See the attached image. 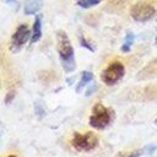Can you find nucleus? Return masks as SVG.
<instances>
[{"instance_id": "1", "label": "nucleus", "mask_w": 157, "mask_h": 157, "mask_svg": "<svg viewBox=\"0 0 157 157\" xmlns=\"http://www.w3.org/2000/svg\"><path fill=\"white\" fill-rule=\"evenodd\" d=\"M56 40H58V53L61 60V65L66 72H71L76 65L74 58V49L70 43V39L64 31H59L56 33Z\"/></svg>"}, {"instance_id": "2", "label": "nucleus", "mask_w": 157, "mask_h": 157, "mask_svg": "<svg viewBox=\"0 0 157 157\" xmlns=\"http://www.w3.org/2000/svg\"><path fill=\"white\" fill-rule=\"evenodd\" d=\"M112 120V112L104 107L102 103H97L92 108V113L90 117V125L94 129H104L109 125Z\"/></svg>"}, {"instance_id": "3", "label": "nucleus", "mask_w": 157, "mask_h": 157, "mask_svg": "<svg viewBox=\"0 0 157 157\" xmlns=\"http://www.w3.org/2000/svg\"><path fill=\"white\" fill-rule=\"evenodd\" d=\"M99 144L98 136L93 131H87L85 134L75 132L74 137L71 140V145L77 151H91L96 148Z\"/></svg>"}, {"instance_id": "4", "label": "nucleus", "mask_w": 157, "mask_h": 157, "mask_svg": "<svg viewBox=\"0 0 157 157\" xmlns=\"http://www.w3.org/2000/svg\"><path fill=\"white\" fill-rule=\"evenodd\" d=\"M125 74V67L120 61H113L112 64H109L102 72L101 78L102 81L108 85V86H113L115 85L118 81L121 80V77Z\"/></svg>"}, {"instance_id": "5", "label": "nucleus", "mask_w": 157, "mask_h": 157, "mask_svg": "<svg viewBox=\"0 0 157 157\" xmlns=\"http://www.w3.org/2000/svg\"><path fill=\"white\" fill-rule=\"evenodd\" d=\"M155 12H156L155 7L147 2H137V4L132 5L130 9L131 17L136 21H140V22H144V21L152 18L155 16Z\"/></svg>"}, {"instance_id": "6", "label": "nucleus", "mask_w": 157, "mask_h": 157, "mask_svg": "<svg viewBox=\"0 0 157 157\" xmlns=\"http://www.w3.org/2000/svg\"><path fill=\"white\" fill-rule=\"evenodd\" d=\"M28 38H29V28L26 25L18 26L11 38V47H10L11 50L12 52L20 50L22 48V45L28 40Z\"/></svg>"}, {"instance_id": "7", "label": "nucleus", "mask_w": 157, "mask_h": 157, "mask_svg": "<svg viewBox=\"0 0 157 157\" xmlns=\"http://www.w3.org/2000/svg\"><path fill=\"white\" fill-rule=\"evenodd\" d=\"M40 37H42V18H40V16H38V17H36V21L33 23L32 37H31L32 43H36L37 40H39Z\"/></svg>"}, {"instance_id": "8", "label": "nucleus", "mask_w": 157, "mask_h": 157, "mask_svg": "<svg viewBox=\"0 0 157 157\" xmlns=\"http://www.w3.org/2000/svg\"><path fill=\"white\" fill-rule=\"evenodd\" d=\"M42 6V0H26L25 4V13H34Z\"/></svg>"}, {"instance_id": "9", "label": "nucleus", "mask_w": 157, "mask_h": 157, "mask_svg": "<svg viewBox=\"0 0 157 157\" xmlns=\"http://www.w3.org/2000/svg\"><path fill=\"white\" fill-rule=\"evenodd\" d=\"M92 78H93L92 72H90V71H83L82 75H81V80H80V82H78V85H77V87H76V92H80L86 85H88V83L92 81Z\"/></svg>"}, {"instance_id": "10", "label": "nucleus", "mask_w": 157, "mask_h": 157, "mask_svg": "<svg viewBox=\"0 0 157 157\" xmlns=\"http://www.w3.org/2000/svg\"><path fill=\"white\" fill-rule=\"evenodd\" d=\"M134 34L131 33V32H128V34H126V38H125V43L123 44V47H121V52L123 53H126V52H129L130 50V47H131V44H132V42H134Z\"/></svg>"}, {"instance_id": "11", "label": "nucleus", "mask_w": 157, "mask_h": 157, "mask_svg": "<svg viewBox=\"0 0 157 157\" xmlns=\"http://www.w3.org/2000/svg\"><path fill=\"white\" fill-rule=\"evenodd\" d=\"M102 0H78V5L83 9H88V7H92L94 5H98Z\"/></svg>"}, {"instance_id": "12", "label": "nucleus", "mask_w": 157, "mask_h": 157, "mask_svg": "<svg viewBox=\"0 0 157 157\" xmlns=\"http://www.w3.org/2000/svg\"><path fill=\"white\" fill-rule=\"evenodd\" d=\"M141 155V151H134V152H131L130 155H128L126 157H139Z\"/></svg>"}, {"instance_id": "13", "label": "nucleus", "mask_w": 157, "mask_h": 157, "mask_svg": "<svg viewBox=\"0 0 157 157\" xmlns=\"http://www.w3.org/2000/svg\"><path fill=\"white\" fill-rule=\"evenodd\" d=\"M7 1H9V2H12V1H13V0H7Z\"/></svg>"}, {"instance_id": "14", "label": "nucleus", "mask_w": 157, "mask_h": 157, "mask_svg": "<svg viewBox=\"0 0 157 157\" xmlns=\"http://www.w3.org/2000/svg\"><path fill=\"white\" fill-rule=\"evenodd\" d=\"M7 157H16V156H7Z\"/></svg>"}, {"instance_id": "15", "label": "nucleus", "mask_w": 157, "mask_h": 157, "mask_svg": "<svg viewBox=\"0 0 157 157\" xmlns=\"http://www.w3.org/2000/svg\"><path fill=\"white\" fill-rule=\"evenodd\" d=\"M156 42H157V38H156Z\"/></svg>"}, {"instance_id": "16", "label": "nucleus", "mask_w": 157, "mask_h": 157, "mask_svg": "<svg viewBox=\"0 0 157 157\" xmlns=\"http://www.w3.org/2000/svg\"><path fill=\"white\" fill-rule=\"evenodd\" d=\"M156 124H157V120H156Z\"/></svg>"}]
</instances>
